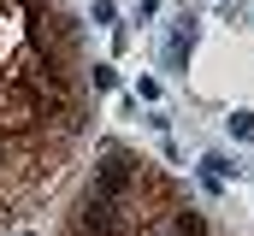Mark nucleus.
<instances>
[{"mask_svg": "<svg viewBox=\"0 0 254 236\" xmlns=\"http://www.w3.org/2000/svg\"><path fill=\"white\" fill-rule=\"evenodd\" d=\"M71 231L77 236H142V219H130L125 207H113L101 195H83L71 213Z\"/></svg>", "mask_w": 254, "mask_h": 236, "instance_id": "1", "label": "nucleus"}, {"mask_svg": "<svg viewBox=\"0 0 254 236\" xmlns=\"http://www.w3.org/2000/svg\"><path fill=\"white\" fill-rule=\"evenodd\" d=\"M172 236H207V219L190 213V207H178V213H172Z\"/></svg>", "mask_w": 254, "mask_h": 236, "instance_id": "2", "label": "nucleus"}]
</instances>
